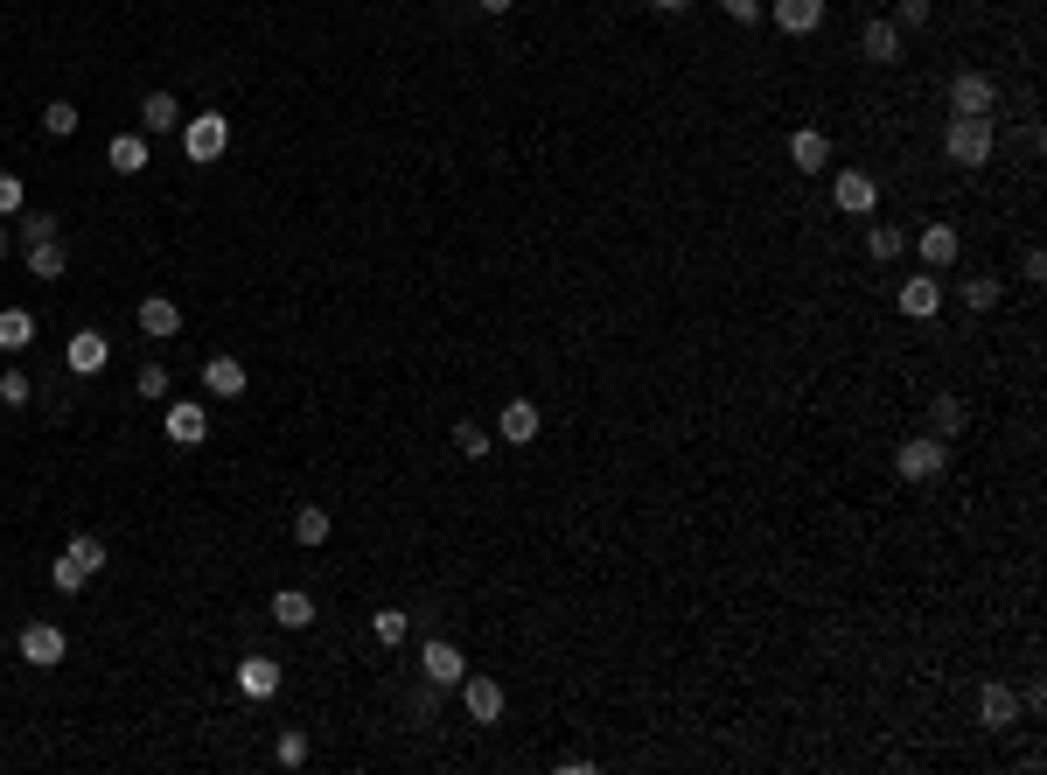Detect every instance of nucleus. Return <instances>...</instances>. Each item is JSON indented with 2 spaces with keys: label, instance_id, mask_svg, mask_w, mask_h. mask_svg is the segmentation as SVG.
Returning a JSON list of instances; mask_svg holds the SVG:
<instances>
[{
  "label": "nucleus",
  "instance_id": "f257e3e1",
  "mask_svg": "<svg viewBox=\"0 0 1047 775\" xmlns=\"http://www.w3.org/2000/svg\"><path fill=\"white\" fill-rule=\"evenodd\" d=\"M991 147H999V140H991V119H957L950 112V126H942V154H950L957 168H985Z\"/></svg>",
  "mask_w": 1047,
  "mask_h": 775
},
{
  "label": "nucleus",
  "instance_id": "f03ea898",
  "mask_svg": "<svg viewBox=\"0 0 1047 775\" xmlns=\"http://www.w3.org/2000/svg\"><path fill=\"white\" fill-rule=\"evenodd\" d=\"M224 147H231V119H224V112H196V119H182V154H189L196 168L224 161Z\"/></svg>",
  "mask_w": 1047,
  "mask_h": 775
},
{
  "label": "nucleus",
  "instance_id": "7ed1b4c3",
  "mask_svg": "<svg viewBox=\"0 0 1047 775\" xmlns=\"http://www.w3.org/2000/svg\"><path fill=\"white\" fill-rule=\"evenodd\" d=\"M942 469H950V441H936V433H914V441L894 448V475L901 482H929Z\"/></svg>",
  "mask_w": 1047,
  "mask_h": 775
},
{
  "label": "nucleus",
  "instance_id": "20e7f679",
  "mask_svg": "<svg viewBox=\"0 0 1047 775\" xmlns=\"http://www.w3.org/2000/svg\"><path fill=\"white\" fill-rule=\"evenodd\" d=\"M950 112H957V119H991V112H999V85H991L985 70L950 77Z\"/></svg>",
  "mask_w": 1047,
  "mask_h": 775
},
{
  "label": "nucleus",
  "instance_id": "39448f33",
  "mask_svg": "<svg viewBox=\"0 0 1047 775\" xmlns=\"http://www.w3.org/2000/svg\"><path fill=\"white\" fill-rule=\"evenodd\" d=\"M63 657H70V636L57 622H29V629H21V664H29V670H57Z\"/></svg>",
  "mask_w": 1047,
  "mask_h": 775
},
{
  "label": "nucleus",
  "instance_id": "423d86ee",
  "mask_svg": "<svg viewBox=\"0 0 1047 775\" xmlns=\"http://www.w3.org/2000/svg\"><path fill=\"white\" fill-rule=\"evenodd\" d=\"M831 203L845 217H873V203H880V183L867 168H838V183H831Z\"/></svg>",
  "mask_w": 1047,
  "mask_h": 775
},
{
  "label": "nucleus",
  "instance_id": "0eeeda50",
  "mask_svg": "<svg viewBox=\"0 0 1047 775\" xmlns=\"http://www.w3.org/2000/svg\"><path fill=\"white\" fill-rule=\"evenodd\" d=\"M461 706H468V719H476V727H496V719H503V685L468 670V678H461Z\"/></svg>",
  "mask_w": 1047,
  "mask_h": 775
},
{
  "label": "nucleus",
  "instance_id": "6e6552de",
  "mask_svg": "<svg viewBox=\"0 0 1047 775\" xmlns=\"http://www.w3.org/2000/svg\"><path fill=\"white\" fill-rule=\"evenodd\" d=\"M419 670H427V685H461V678H468V657L454 650L448 636H433L427 650H419Z\"/></svg>",
  "mask_w": 1047,
  "mask_h": 775
},
{
  "label": "nucleus",
  "instance_id": "1a4fd4ad",
  "mask_svg": "<svg viewBox=\"0 0 1047 775\" xmlns=\"http://www.w3.org/2000/svg\"><path fill=\"white\" fill-rule=\"evenodd\" d=\"M168 441H175V448H203V441H209V412H203L196 399H175V405H168Z\"/></svg>",
  "mask_w": 1047,
  "mask_h": 775
},
{
  "label": "nucleus",
  "instance_id": "9d476101",
  "mask_svg": "<svg viewBox=\"0 0 1047 775\" xmlns=\"http://www.w3.org/2000/svg\"><path fill=\"white\" fill-rule=\"evenodd\" d=\"M63 356H70V371H77V377H98V371H105V356H112V343H105L98 328H77Z\"/></svg>",
  "mask_w": 1047,
  "mask_h": 775
},
{
  "label": "nucleus",
  "instance_id": "9b49d317",
  "mask_svg": "<svg viewBox=\"0 0 1047 775\" xmlns=\"http://www.w3.org/2000/svg\"><path fill=\"white\" fill-rule=\"evenodd\" d=\"M769 14H775L782 36H810L824 21V0H769Z\"/></svg>",
  "mask_w": 1047,
  "mask_h": 775
},
{
  "label": "nucleus",
  "instance_id": "f8f14e48",
  "mask_svg": "<svg viewBox=\"0 0 1047 775\" xmlns=\"http://www.w3.org/2000/svg\"><path fill=\"white\" fill-rule=\"evenodd\" d=\"M936 307H942V279H936V273L901 279V315H908V322H929Z\"/></svg>",
  "mask_w": 1047,
  "mask_h": 775
},
{
  "label": "nucleus",
  "instance_id": "ddd939ff",
  "mask_svg": "<svg viewBox=\"0 0 1047 775\" xmlns=\"http://www.w3.org/2000/svg\"><path fill=\"white\" fill-rule=\"evenodd\" d=\"M538 426H545V420H538V405H531V399H510V405H503V420H496V433H503L510 448L538 441Z\"/></svg>",
  "mask_w": 1047,
  "mask_h": 775
},
{
  "label": "nucleus",
  "instance_id": "4468645a",
  "mask_svg": "<svg viewBox=\"0 0 1047 775\" xmlns=\"http://www.w3.org/2000/svg\"><path fill=\"white\" fill-rule=\"evenodd\" d=\"M238 691L245 699H280V664L273 657H245L238 664Z\"/></svg>",
  "mask_w": 1047,
  "mask_h": 775
},
{
  "label": "nucleus",
  "instance_id": "2eb2a0df",
  "mask_svg": "<svg viewBox=\"0 0 1047 775\" xmlns=\"http://www.w3.org/2000/svg\"><path fill=\"white\" fill-rule=\"evenodd\" d=\"M175 126H182L175 91H147V98H140V134L154 140V134H175Z\"/></svg>",
  "mask_w": 1047,
  "mask_h": 775
},
{
  "label": "nucleus",
  "instance_id": "dca6fc26",
  "mask_svg": "<svg viewBox=\"0 0 1047 775\" xmlns=\"http://www.w3.org/2000/svg\"><path fill=\"white\" fill-rule=\"evenodd\" d=\"M203 392L245 399V364H238V356H209V364H203Z\"/></svg>",
  "mask_w": 1047,
  "mask_h": 775
},
{
  "label": "nucleus",
  "instance_id": "f3484780",
  "mask_svg": "<svg viewBox=\"0 0 1047 775\" xmlns=\"http://www.w3.org/2000/svg\"><path fill=\"white\" fill-rule=\"evenodd\" d=\"M790 168H803V175H824L831 168V140L818 134V126H803V134L790 140Z\"/></svg>",
  "mask_w": 1047,
  "mask_h": 775
},
{
  "label": "nucleus",
  "instance_id": "a211bd4d",
  "mask_svg": "<svg viewBox=\"0 0 1047 775\" xmlns=\"http://www.w3.org/2000/svg\"><path fill=\"white\" fill-rule=\"evenodd\" d=\"M859 49H867V63H901V29L894 21H867V29H859Z\"/></svg>",
  "mask_w": 1047,
  "mask_h": 775
},
{
  "label": "nucleus",
  "instance_id": "6ab92c4d",
  "mask_svg": "<svg viewBox=\"0 0 1047 775\" xmlns=\"http://www.w3.org/2000/svg\"><path fill=\"white\" fill-rule=\"evenodd\" d=\"M978 719H985L991 734H1006L1012 719H1019V699H1012L1006 685H985V691H978Z\"/></svg>",
  "mask_w": 1047,
  "mask_h": 775
},
{
  "label": "nucleus",
  "instance_id": "aec40b11",
  "mask_svg": "<svg viewBox=\"0 0 1047 775\" xmlns=\"http://www.w3.org/2000/svg\"><path fill=\"white\" fill-rule=\"evenodd\" d=\"M140 335H154V343H168V335H182V307L175 301H140Z\"/></svg>",
  "mask_w": 1047,
  "mask_h": 775
},
{
  "label": "nucleus",
  "instance_id": "412c9836",
  "mask_svg": "<svg viewBox=\"0 0 1047 775\" xmlns=\"http://www.w3.org/2000/svg\"><path fill=\"white\" fill-rule=\"evenodd\" d=\"M273 622H280V629H307V622H314V593L280 587V593H273Z\"/></svg>",
  "mask_w": 1047,
  "mask_h": 775
},
{
  "label": "nucleus",
  "instance_id": "4be33fe9",
  "mask_svg": "<svg viewBox=\"0 0 1047 775\" xmlns=\"http://www.w3.org/2000/svg\"><path fill=\"white\" fill-rule=\"evenodd\" d=\"M105 161H112V175H140L147 168V134H112Z\"/></svg>",
  "mask_w": 1047,
  "mask_h": 775
},
{
  "label": "nucleus",
  "instance_id": "5701e85b",
  "mask_svg": "<svg viewBox=\"0 0 1047 775\" xmlns=\"http://www.w3.org/2000/svg\"><path fill=\"white\" fill-rule=\"evenodd\" d=\"M29 343H36V315H29V307H0V350L14 356V350H29Z\"/></svg>",
  "mask_w": 1047,
  "mask_h": 775
},
{
  "label": "nucleus",
  "instance_id": "b1692460",
  "mask_svg": "<svg viewBox=\"0 0 1047 775\" xmlns=\"http://www.w3.org/2000/svg\"><path fill=\"white\" fill-rule=\"evenodd\" d=\"M922 258H929V273L957 266V230H950V224H929V230H922Z\"/></svg>",
  "mask_w": 1047,
  "mask_h": 775
},
{
  "label": "nucleus",
  "instance_id": "393cba45",
  "mask_svg": "<svg viewBox=\"0 0 1047 775\" xmlns=\"http://www.w3.org/2000/svg\"><path fill=\"white\" fill-rule=\"evenodd\" d=\"M329 531H335V517H329L322 503H307V510H294V538H301V546H329Z\"/></svg>",
  "mask_w": 1047,
  "mask_h": 775
},
{
  "label": "nucleus",
  "instance_id": "a878e982",
  "mask_svg": "<svg viewBox=\"0 0 1047 775\" xmlns=\"http://www.w3.org/2000/svg\"><path fill=\"white\" fill-rule=\"evenodd\" d=\"M63 552H70L77 566H85V573H105V566H112V552H105V538H98V531H77Z\"/></svg>",
  "mask_w": 1047,
  "mask_h": 775
},
{
  "label": "nucleus",
  "instance_id": "bb28decb",
  "mask_svg": "<svg viewBox=\"0 0 1047 775\" xmlns=\"http://www.w3.org/2000/svg\"><path fill=\"white\" fill-rule=\"evenodd\" d=\"M77 119H85V112H77L70 98H49V106H42V134H49V140H70Z\"/></svg>",
  "mask_w": 1047,
  "mask_h": 775
},
{
  "label": "nucleus",
  "instance_id": "cd10ccee",
  "mask_svg": "<svg viewBox=\"0 0 1047 775\" xmlns=\"http://www.w3.org/2000/svg\"><path fill=\"white\" fill-rule=\"evenodd\" d=\"M63 266H70V258H63V238L29 245V273H36V279H63Z\"/></svg>",
  "mask_w": 1047,
  "mask_h": 775
},
{
  "label": "nucleus",
  "instance_id": "c85d7f7f",
  "mask_svg": "<svg viewBox=\"0 0 1047 775\" xmlns=\"http://www.w3.org/2000/svg\"><path fill=\"white\" fill-rule=\"evenodd\" d=\"M901 245H908V238H901L894 224H867V252L880 258V266H894V258H901Z\"/></svg>",
  "mask_w": 1047,
  "mask_h": 775
},
{
  "label": "nucleus",
  "instance_id": "c756f323",
  "mask_svg": "<svg viewBox=\"0 0 1047 775\" xmlns=\"http://www.w3.org/2000/svg\"><path fill=\"white\" fill-rule=\"evenodd\" d=\"M963 307H978V315H985V307H999V273H971V279H963Z\"/></svg>",
  "mask_w": 1047,
  "mask_h": 775
},
{
  "label": "nucleus",
  "instance_id": "7c9ffc66",
  "mask_svg": "<svg viewBox=\"0 0 1047 775\" xmlns=\"http://www.w3.org/2000/svg\"><path fill=\"white\" fill-rule=\"evenodd\" d=\"M929 420H936V441H957V433H963V399H936Z\"/></svg>",
  "mask_w": 1047,
  "mask_h": 775
},
{
  "label": "nucleus",
  "instance_id": "2f4dec72",
  "mask_svg": "<svg viewBox=\"0 0 1047 775\" xmlns=\"http://www.w3.org/2000/svg\"><path fill=\"white\" fill-rule=\"evenodd\" d=\"M454 454H461V461H482V454H489V433H482L476 420H461V426H454Z\"/></svg>",
  "mask_w": 1047,
  "mask_h": 775
},
{
  "label": "nucleus",
  "instance_id": "473e14b6",
  "mask_svg": "<svg viewBox=\"0 0 1047 775\" xmlns=\"http://www.w3.org/2000/svg\"><path fill=\"white\" fill-rule=\"evenodd\" d=\"M49 580H57V593H85V580H91V573H85V566H77V559L63 552L57 566H49Z\"/></svg>",
  "mask_w": 1047,
  "mask_h": 775
},
{
  "label": "nucleus",
  "instance_id": "72a5a7b5",
  "mask_svg": "<svg viewBox=\"0 0 1047 775\" xmlns=\"http://www.w3.org/2000/svg\"><path fill=\"white\" fill-rule=\"evenodd\" d=\"M49 238H57V217H49V210H29V217H21V245H49Z\"/></svg>",
  "mask_w": 1047,
  "mask_h": 775
},
{
  "label": "nucleus",
  "instance_id": "f704fd0d",
  "mask_svg": "<svg viewBox=\"0 0 1047 775\" xmlns=\"http://www.w3.org/2000/svg\"><path fill=\"white\" fill-rule=\"evenodd\" d=\"M371 636H378V642H405V615H399V608H378V615H371Z\"/></svg>",
  "mask_w": 1047,
  "mask_h": 775
},
{
  "label": "nucleus",
  "instance_id": "c9c22d12",
  "mask_svg": "<svg viewBox=\"0 0 1047 775\" xmlns=\"http://www.w3.org/2000/svg\"><path fill=\"white\" fill-rule=\"evenodd\" d=\"M36 399V384L21 377V371H0V405H29Z\"/></svg>",
  "mask_w": 1047,
  "mask_h": 775
},
{
  "label": "nucleus",
  "instance_id": "e433bc0d",
  "mask_svg": "<svg viewBox=\"0 0 1047 775\" xmlns=\"http://www.w3.org/2000/svg\"><path fill=\"white\" fill-rule=\"evenodd\" d=\"M21 203H29V189H21V175H0V217H21Z\"/></svg>",
  "mask_w": 1047,
  "mask_h": 775
},
{
  "label": "nucleus",
  "instance_id": "4c0bfd02",
  "mask_svg": "<svg viewBox=\"0 0 1047 775\" xmlns=\"http://www.w3.org/2000/svg\"><path fill=\"white\" fill-rule=\"evenodd\" d=\"M134 392H140V399H168V371H162V364H147V371L134 377Z\"/></svg>",
  "mask_w": 1047,
  "mask_h": 775
},
{
  "label": "nucleus",
  "instance_id": "58836bf2",
  "mask_svg": "<svg viewBox=\"0 0 1047 775\" xmlns=\"http://www.w3.org/2000/svg\"><path fill=\"white\" fill-rule=\"evenodd\" d=\"M273 755H280V768H301V762H307V734H280Z\"/></svg>",
  "mask_w": 1047,
  "mask_h": 775
},
{
  "label": "nucleus",
  "instance_id": "ea45409f",
  "mask_svg": "<svg viewBox=\"0 0 1047 775\" xmlns=\"http://www.w3.org/2000/svg\"><path fill=\"white\" fill-rule=\"evenodd\" d=\"M726 14H733V21H762L769 8H762V0H726Z\"/></svg>",
  "mask_w": 1047,
  "mask_h": 775
},
{
  "label": "nucleus",
  "instance_id": "a19ab883",
  "mask_svg": "<svg viewBox=\"0 0 1047 775\" xmlns=\"http://www.w3.org/2000/svg\"><path fill=\"white\" fill-rule=\"evenodd\" d=\"M1019 273H1027V279H1047V252H1040V245H1034V252H1027V258H1019Z\"/></svg>",
  "mask_w": 1047,
  "mask_h": 775
},
{
  "label": "nucleus",
  "instance_id": "79ce46f5",
  "mask_svg": "<svg viewBox=\"0 0 1047 775\" xmlns=\"http://www.w3.org/2000/svg\"><path fill=\"white\" fill-rule=\"evenodd\" d=\"M901 21H908V29H922V21H929V0H901Z\"/></svg>",
  "mask_w": 1047,
  "mask_h": 775
},
{
  "label": "nucleus",
  "instance_id": "37998d69",
  "mask_svg": "<svg viewBox=\"0 0 1047 775\" xmlns=\"http://www.w3.org/2000/svg\"><path fill=\"white\" fill-rule=\"evenodd\" d=\"M649 8H657V14H685L692 0H649Z\"/></svg>",
  "mask_w": 1047,
  "mask_h": 775
},
{
  "label": "nucleus",
  "instance_id": "c03bdc74",
  "mask_svg": "<svg viewBox=\"0 0 1047 775\" xmlns=\"http://www.w3.org/2000/svg\"><path fill=\"white\" fill-rule=\"evenodd\" d=\"M476 8H482V14H510V8H517V0H476Z\"/></svg>",
  "mask_w": 1047,
  "mask_h": 775
},
{
  "label": "nucleus",
  "instance_id": "a18cd8bd",
  "mask_svg": "<svg viewBox=\"0 0 1047 775\" xmlns=\"http://www.w3.org/2000/svg\"><path fill=\"white\" fill-rule=\"evenodd\" d=\"M0 258H8V230H0Z\"/></svg>",
  "mask_w": 1047,
  "mask_h": 775
}]
</instances>
